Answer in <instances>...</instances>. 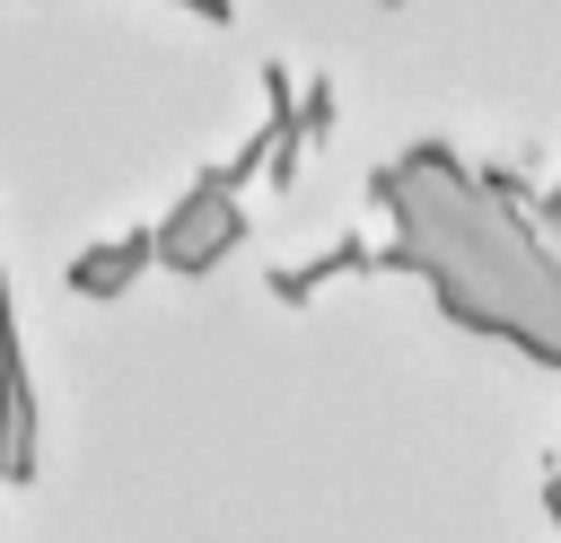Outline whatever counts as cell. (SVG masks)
Instances as JSON below:
<instances>
[{
	"label": "cell",
	"mask_w": 561,
	"mask_h": 543,
	"mask_svg": "<svg viewBox=\"0 0 561 543\" xmlns=\"http://www.w3.org/2000/svg\"><path fill=\"white\" fill-rule=\"evenodd\" d=\"M140 263H158V228H131V236L79 254V263H70V289H79V298H114L123 280H140Z\"/></svg>",
	"instance_id": "cell-2"
},
{
	"label": "cell",
	"mask_w": 561,
	"mask_h": 543,
	"mask_svg": "<svg viewBox=\"0 0 561 543\" xmlns=\"http://www.w3.org/2000/svg\"><path fill=\"white\" fill-rule=\"evenodd\" d=\"M377 201L394 210V272H421L456 324L561 368V263L526 228L508 175H473L447 149H403L377 175Z\"/></svg>",
	"instance_id": "cell-1"
},
{
	"label": "cell",
	"mask_w": 561,
	"mask_h": 543,
	"mask_svg": "<svg viewBox=\"0 0 561 543\" xmlns=\"http://www.w3.org/2000/svg\"><path fill=\"white\" fill-rule=\"evenodd\" d=\"M543 508H552V525H561V473H552V482H543Z\"/></svg>",
	"instance_id": "cell-3"
}]
</instances>
